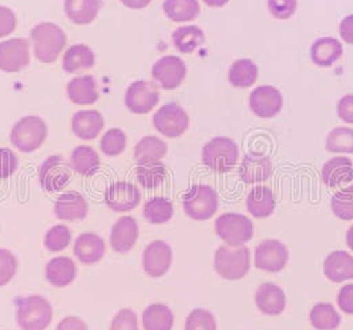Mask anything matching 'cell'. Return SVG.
Instances as JSON below:
<instances>
[{"mask_svg": "<svg viewBox=\"0 0 353 330\" xmlns=\"http://www.w3.org/2000/svg\"><path fill=\"white\" fill-rule=\"evenodd\" d=\"M31 41L36 59L43 64H52L64 51L68 37L54 23H39L31 31Z\"/></svg>", "mask_w": 353, "mask_h": 330, "instance_id": "obj_1", "label": "cell"}, {"mask_svg": "<svg viewBox=\"0 0 353 330\" xmlns=\"http://www.w3.org/2000/svg\"><path fill=\"white\" fill-rule=\"evenodd\" d=\"M17 305V322L21 330H46L52 322V305L41 296L19 298Z\"/></svg>", "mask_w": 353, "mask_h": 330, "instance_id": "obj_2", "label": "cell"}, {"mask_svg": "<svg viewBox=\"0 0 353 330\" xmlns=\"http://www.w3.org/2000/svg\"><path fill=\"white\" fill-rule=\"evenodd\" d=\"M215 272L225 280L235 281L250 272V249L245 245H222L214 256Z\"/></svg>", "mask_w": 353, "mask_h": 330, "instance_id": "obj_3", "label": "cell"}, {"mask_svg": "<svg viewBox=\"0 0 353 330\" xmlns=\"http://www.w3.org/2000/svg\"><path fill=\"white\" fill-rule=\"evenodd\" d=\"M48 136L47 123L37 116H26L12 127L10 141L21 153H34L46 142Z\"/></svg>", "mask_w": 353, "mask_h": 330, "instance_id": "obj_4", "label": "cell"}, {"mask_svg": "<svg viewBox=\"0 0 353 330\" xmlns=\"http://www.w3.org/2000/svg\"><path fill=\"white\" fill-rule=\"evenodd\" d=\"M239 149L236 143L228 137H215L202 149V162L210 170L225 174L232 170L238 162Z\"/></svg>", "mask_w": 353, "mask_h": 330, "instance_id": "obj_5", "label": "cell"}, {"mask_svg": "<svg viewBox=\"0 0 353 330\" xmlns=\"http://www.w3.org/2000/svg\"><path fill=\"white\" fill-rule=\"evenodd\" d=\"M185 214L196 222L209 220L218 211V194L208 185H194L183 195Z\"/></svg>", "mask_w": 353, "mask_h": 330, "instance_id": "obj_6", "label": "cell"}, {"mask_svg": "<svg viewBox=\"0 0 353 330\" xmlns=\"http://www.w3.org/2000/svg\"><path fill=\"white\" fill-rule=\"evenodd\" d=\"M215 232L228 245H245L254 236V225L246 215L226 212L215 220Z\"/></svg>", "mask_w": 353, "mask_h": 330, "instance_id": "obj_7", "label": "cell"}, {"mask_svg": "<svg viewBox=\"0 0 353 330\" xmlns=\"http://www.w3.org/2000/svg\"><path fill=\"white\" fill-rule=\"evenodd\" d=\"M153 125L163 137L179 138L189 127V116L182 106L176 103H169L162 105L154 113Z\"/></svg>", "mask_w": 353, "mask_h": 330, "instance_id": "obj_8", "label": "cell"}, {"mask_svg": "<svg viewBox=\"0 0 353 330\" xmlns=\"http://www.w3.org/2000/svg\"><path fill=\"white\" fill-rule=\"evenodd\" d=\"M124 101L128 110L133 114H148L159 105V89L150 81L137 80L126 89Z\"/></svg>", "mask_w": 353, "mask_h": 330, "instance_id": "obj_9", "label": "cell"}, {"mask_svg": "<svg viewBox=\"0 0 353 330\" xmlns=\"http://www.w3.org/2000/svg\"><path fill=\"white\" fill-rule=\"evenodd\" d=\"M71 169L63 156H48L39 167L40 186L48 192L64 190L71 181Z\"/></svg>", "mask_w": 353, "mask_h": 330, "instance_id": "obj_10", "label": "cell"}, {"mask_svg": "<svg viewBox=\"0 0 353 330\" xmlns=\"http://www.w3.org/2000/svg\"><path fill=\"white\" fill-rule=\"evenodd\" d=\"M31 61L30 43L23 37H12L0 41V70L17 73L28 67Z\"/></svg>", "mask_w": 353, "mask_h": 330, "instance_id": "obj_11", "label": "cell"}, {"mask_svg": "<svg viewBox=\"0 0 353 330\" xmlns=\"http://www.w3.org/2000/svg\"><path fill=\"white\" fill-rule=\"evenodd\" d=\"M186 74L188 68L185 61L173 54L161 57L152 68V76L154 81L165 90H174L181 87L186 79Z\"/></svg>", "mask_w": 353, "mask_h": 330, "instance_id": "obj_12", "label": "cell"}, {"mask_svg": "<svg viewBox=\"0 0 353 330\" xmlns=\"http://www.w3.org/2000/svg\"><path fill=\"white\" fill-rule=\"evenodd\" d=\"M173 261L172 247L163 240H154L149 244L142 254V265L148 276L153 278L165 276Z\"/></svg>", "mask_w": 353, "mask_h": 330, "instance_id": "obj_13", "label": "cell"}, {"mask_svg": "<svg viewBox=\"0 0 353 330\" xmlns=\"http://www.w3.org/2000/svg\"><path fill=\"white\" fill-rule=\"evenodd\" d=\"M288 248L279 240H265L255 248V267L261 271L276 274L288 262Z\"/></svg>", "mask_w": 353, "mask_h": 330, "instance_id": "obj_14", "label": "cell"}, {"mask_svg": "<svg viewBox=\"0 0 353 330\" xmlns=\"http://www.w3.org/2000/svg\"><path fill=\"white\" fill-rule=\"evenodd\" d=\"M250 109L259 118H274L283 107L282 93L271 85L255 87L250 94Z\"/></svg>", "mask_w": 353, "mask_h": 330, "instance_id": "obj_15", "label": "cell"}, {"mask_svg": "<svg viewBox=\"0 0 353 330\" xmlns=\"http://www.w3.org/2000/svg\"><path fill=\"white\" fill-rule=\"evenodd\" d=\"M105 205L114 212H129L141 202V192L130 182L119 181L106 189Z\"/></svg>", "mask_w": 353, "mask_h": 330, "instance_id": "obj_16", "label": "cell"}, {"mask_svg": "<svg viewBox=\"0 0 353 330\" xmlns=\"http://www.w3.org/2000/svg\"><path fill=\"white\" fill-rule=\"evenodd\" d=\"M54 215L64 222L84 220L88 215V203L85 198L77 192L61 194L54 202Z\"/></svg>", "mask_w": 353, "mask_h": 330, "instance_id": "obj_17", "label": "cell"}, {"mask_svg": "<svg viewBox=\"0 0 353 330\" xmlns=\"http://www.w3.org/2000/svg\"><path fill=\"white\" fill-rule=\"evenodd\" d=\"M71 126L72 132L77 138L92 141L100 136L105 126V121L99 110L85 109L73 114Z\"/></svg>", "mask_w": 353, "mask_h": 330, "instance_id": "obj_18", "label": "cell"}, {"mask_svg": "<svg viewBox=\"0 0 353 330\" xmlns=\"http://www.w3.org/2000/svg\"><path fill=\"white\" fill-rule=\"evenodd\" d=\"M140 229L133 216L120 218L110 232V245L117 254H128L139 240Z\"/></svg>", "mask_w": 353, "mask_h": 330, "instance_id": "obj_19", "label": "cell"}, {"mask_svg": "<svg viewBox=\"0 0 353 330\" xmlns=\"http://www.w3.org/2000/svg\"><path fill=\"white\" fill-rule=\"evenodd\" d=\"M274 172L272 162L268 156L248 154L239 166V176L248 185L262 183L271 178Z\"/></svg>", "mask_w": 353, "mask_h": 330, "instance_id": "obj_20", "label": "cell"}, {"mask_svg": "<svg viewBox=\"0 0 353 330\" xmlns=\"http://www.w3.org/2000/svg\"><path fill=\"white\" fill-rule=\"evenodd\" d=\"M73 252L80 262L85 265H92L103 260V258L105 256V242L97 234L85 232L77 236L73 247Z\"/></svg>", "mask_w": 353, "mask_h": 330, "instance_id": "obj_21", "label": "cell"}, {"mask_svg": "<svg viewBox=\"0 0 353 330\" xmlns=\"http://www.w3.org/2000/svg\"><path fill=\"white\" fill-rule=\"evenodd\" d=\"M67 96L71 103L79 106L97 103L100 99V92L96 79L90 74L73 77L67 85Z\"/></svg>", "mask_w": 353, "mask_h": 330, "instance_id": "obj_22", "label": "cell"}, {"mask_svg": "<svg viewBox=\"0 0 353 330\" xmlns=\"http://www.w3.org/2000/svg\"><path fill=\"white\" fill-rule=\"evenodd\" d=\"M255 304L263 314L279 316L285 309L287 298L281 287L265 282L258 288L255 293Z\"/></svg>", "mask_w": 353, "mask_h": 330, "instance_id": "obj_23", "label": "cell"}, {"mask_svg": "<svg viewBox=\"0 0 353 330\" xmlns=\"http://www.w3.org/2000/svg\"><path fill=\"white\" fill-rule=\"evenodd\" d=\"M321 181L328 187H337L353 181L352 161L347 156H335L324 163Z\"/></svg>", "mask_w": 353, "mask_h": 330, "instance_id": "obj_24", "label": "cell"}, {"mask_svg": "<svg viewBox=\"0 0 353 330\" xmlns=\"http://www.w3.org/2000/svg\"><path fill=\"white\" fill-rule=\"evenodd\" d=\"M310 56L315 65L330 68L341 59L343 45L335 37H321L311 45Z\"/></svg>", "mask_w": 353, "mask_h": 330, "instance_id": "obj_25", "label": "cell"}, {"mask_svg": "<svg viewBox=\"0 0 353 330\" xmlns=\"http://www.w3.org/2000/svg\"><path fill=\"white\" fill-rule=\"evenodd\" d=\"M76 264L68 256L53 258L46 265V278L56 288H64L71 285L76 278Z\"/></svg>", "mask_w": 353, "mask_h": 330, "instance_id": "obj_26", "label": "cell"}, {"mask_svg": "<svg viewBox=\"0 0 353 330\" xmlns=\"http://www.w3.org/2000/svg\"><path fill=\"white\" fill-rule=\"evenodd\" d=\"M324 275L332 282L353 280V256L345 251H335L327 256L323 267Z\"/></svg>", "mask_w": 353, "mask_h": 330, "instance_id": "obj_27", "label": "cell"}, {"mask_svg": "<svg viewBox=\"0 0 353 330\" xmlns=\"http://www.w3.org/2000/svg\"><path fill=\"white\" fill-rule=\"evenodd\" d=\"M103 7L101 0H65L64 11L70 21L76 25H88L99 17Z\"/></svg>", "mask_w": 353, "mask_h": 330, "instance_id": "obj_28", "label": "cell"}, {"mask_svg": "<svg viewBox=\"0 0 353 330\" xmlns=\"http://www.w3.org/2000/svg\"><path fill=\"white\" fill-rule=\"evenodd\" d=\"M276 206L274 192L267 186H256L248 192L246 199L248 211L256 219L268 218Z\"/></svg>", "mask_w": 353, "mask_h": 330, "instance_id": "obj_29", "label": "cell"}, {"mask_svg": "<svg viewBox=\"0 0 353 330\" xmlns=\"http://www.w3.org/2000/svg\"><path fill=\"white\" fill-rule=\"evenodd\" d=\"M96 64V56L92 48L85 44H74L63 56V70L73 74L80 70H88Z\"/></svg>", "mask_w": 353, "mask_h": 330, "instance_id": "obj_30", "label": "cell"}, {"mask_svg": "<svg viewBox=\"0 0 353 330\" xmlns=\"http://www.w3.org/2000/svg\"><path fill=\"white\" fill-rule=\"evenodd\" d=\"M100 156L90 146L80 145L72 152L71 167L77 174L92 176L100 170Z\"/></svg>", "mask_w": 353, "mask_h": 330, "instance_id": "obj_31", "label": "cell"}, {"mask_svg": "<svg viewBox=\"0 0 353 330\" xmlns=\"http://www.w3.org/2000/svg\"><path fill=\"white\" fill-rule=\"evenodd\" d=\"M172 39L178 52L190 54L205 44L206 36L196 25H185L176 28L172 35Z\"/></svg>", "mask_w": 353, "mask_h": 330, "instance_id": "obj_32", "label": "cell"}, {"mask_svg": "<svg viewBox=\"0 0 353 330\" xmlns=\"http://www.w3.org/2000/svg\"><path fill=\"white\" fill-rule=\"evenodd\" d=\"M143 330H172L174 314L165 304H152L142 313Z\"/></svg>", "mask_w": 353, "mask_h": 330, "instance_id": "obj_33", "label": "cell"}, {"mask_svg": "<svg viewBox=\"0 0 353 330\" xmlns=\"http://www.w3.org/2000/svg\"><path fill=\"white\" fill-rule=\"evenodd\" d=\"M258 76V65L250 59H239L230 67L229 81L234 87L246 89L252 87L256 83Z\"/></svg>", "mask_w": 353, "mask_h": 330, "instance_id": "obj_34", "label": "cell"}, {"mask_svg": "<svg viewBox=\"0 0 353 330\" xmlns=\"http://www.w3.org/2000/svg\"><path fill=\"white\" fill-rule=\"evenodd\" d=\"M162 10L174 23H186L198 18L201 7L198 0H165Z\"/></svg>", "mask_w": 353, "mask_h": 330, "instance_id": "obj_35", "label": "cell"}, {"mask_svg": "<svg viewBox=\"0 0 353 330\" xmlns=\"http://www.w3.org/2000/svg\"><path fill=\"white\" fill-rule=\"evenodd\" d=\"M166 175H168L166 166L161 161L137 163V167H136V176L139 183L143 189H148V190H153L161 186L166 179Z\"/></svg>", "mask_w": 353, "mask_h": 330, "instance_id": "obj_36", "label": "cell"}, {"mask_svg": "<svg viewBox=\"0 0 353 330\" xmlns=\"http://www.w3.org/2000/svg\"><path fill=\"white\" fill-rule=\"evenodd\" d=\"M168 153L165 141L156 136H146L134 147V159L137 163L161 161Z\"/></svg>", "mask_w": 353, "mask_h": 330, "instance_id": "obj_37", "label": "cell"}, {"mask_svg": "<svg viewBox=\"0 0 353 330\" xmlns=\"http://www.w3.org/2000/svg\"><path fill=\"white\" fill-rule=\"evenodd\" d=\"M143 216L152 225H163L168 223L173 215L174 207L173 203L163 196H156L149 199L143 205Z\"/></svg>", "mask_w": 353, "mask_h": 330, "instance_id": "obj_38", "label": "cell"}, {"mask_svg": "<svg viewBox=\"0 0 353 330\" xmlns=\"http://www.w3.org/2000/svg\"><path fill=\"white\" fill-rule=\"evenodd\" d=\"M340 321V314L330 302H319L310 312V322L316 330L337 329Z\"/></svg>", "mask_w": 353, "mask_h": 330, "instance_id": "obj_39", "label": "cell"}, {"mask_svg": "<svg viewBox=\"0 0 353 330\" xmlns=\"http://www.w3.org/2000/svg\"><path fill=\"white\" fill-rule=\"evenodd\" d=\"M325 147L330 153L353 154V129L336 127L328 133Z\"/></svg>", "mask_w": 353, "mask_h": 330, "instance_id": "obj_40", "label": "cell"}, {"mask_svg": "<svg viewBox=\"0 0 353 330\" xmlns=\"http://www.w3.org/2000/svg\"><path fill=\"white\" fill-rule=\"evenodd\" d=\"M128 145V138L124 130L119 127H113L106 130L105 134L100 141L101 152L106 156H117L123 154Z\"/></svg>", "mask_w": 353, "mask_h": 330, "instance_id": "obj_41", "label": "cell"}, {"mask_svg": "<svg viewBox=\"0 0 353 330\" xmlns=\"http://www.w3.org/2000/svg\"><path fill=\"white\" fill-rule=\"evenodd\" d=\"M72 234L70 228L64 225H56L48 229L44 236V247L50 252H61L70 247Z\"/></svg>", "mask_w": 353, "mask_h": 330, "instance_id": "obj_42", "label": "cell"}, {"mask_svg": "<svg viewBox=\"0 0 353 330\" xmlns=\"http://www.w3.org/2000/svg\"><path fill=\"white\" fill-rule=\"evenodd\" d=\"M331 209L341 220H353V186L336 192L331 199Z\"/></svg>", "mask_w": 353, "mask_h": 330, "instance_id": "obj_43", "label": "cell"}, {"mask_svg": "<svg viewBox=\"0 0 353 330\" xmlns=\"http://www.w3.org/2000/svg\"><path fill=\"white\" fill-rule=\"evenodd\" d=\"M216 321L212 312L198 308L190 313L185 322V330H216Z\"/></svg>", "mask_w": 353, "mask_h": 330, "instance_id": "obj_44", "label": "cell"}, {"mask_svg": "<svg viewBox=\"0 0 353 330\" xmlns=\"http://www.w3.org/2000/svg\"><path fill=\"white\" fill-rule=\"evenodd\" d=\"M18 272L17 256L4 248H0V287L7 285Z\"/></svg>", "mask_w": 353, "mask_h": 330, "instance_id": "obj_45", "label": "cell"}, {"mask_svg": "<svg viewBox=\"0 0 353 330\" xmlns=\"http://www.w3.org/2000/svg\"><path fill=\"white\" fill-rule=\"evenodd\" d=\"M267 7L274 18L287 20L296 12L298 0H267Z\"/></svg>", "mask_w": 353, "mask_h": 330, "instance_id": "obj_46", "label": "cell"}, {"mask_svg": "<svg viewBox=\"0 0 353 330\" xmlns=\"http://www.w3.org/2000/svg\"><path fill=\"white\" fill-rule=\"evenodd\" d=\"M109 330H140L137 314L129 308L121 309L113 317Z\"/></svg>", "mask_w": 353, "mask_h": 330, "instance_id": "obj_47", "label": "cell"}, {"mask_svg": "<svg viewBox=\"0 0 353 330\" xmlns=\"http://www.w3.org/2000/svg\"><path fill=\"white\" fill-rule=\"evenodd\" d=\"M18 165V156L11 149H0V179H7L15 174Z\"/></svg>", "mask_w": 353, "mask_h": 330, "instance_id": "obj_48", "label": "cell"}, {"mask_svg": "<svg viewBox=\"0 0 353 330\" xmlns=\"http://www.w3.org/2000/svg\"><path fill=\"white\" fill-rule=\"evenodd\" d=\"M17 25L18 18L15 12L7 6H0V39L14 34Z\"/></svg>", "mask_w": 353, "mask_h": 330, "instance_id": "obj_49", "label": "cell"}, {"mask_svg": "<svg viewBox=\"0 0 353 330\" xmlns=\"http://www.w3.org/2000/svg\"><path fill=\"white\" fill-rule=\"evenodd\" d=\"M339 308L347 314H353V284L344 285L337 295Z\"/></svg>", "mask_w": 353, "mask_h": 330, "instance_id": "obj_50", "label": "cell"}, {"mask_svg": "<svg viewBox=\"0 0 353 330\" xmlns=\"http://www.w3.org/2000/svg\"><path fill=\"white\" fill-rule=\"evenodd\" d=\"M337 116L341 121L353 123V94H345L339 100Z\"/></svg>", "mask_w": 353, "mask_h": 330, "instance_id": "obj_51", "label": "cell"}, {"mask_svg": "<svg viewBox=\"0 0 353 330\" xmlns=\"http://www.w3.org/2000/svg\"><path fill=\"white\" fill-rule=\"evenodd\" d=\"M56 330H89L88 325L80 318V317H73V316H70V317H65V318H63L60 322H59V325H57V328Z\"/></svg>", "mask_w": 353, "mask_h": 330, "instance_id": "obj_52", "label": "cell"}, {"mask_svg": "<svg viewBox=\"0 0 353 330\" xmlns=\"http://www.w3.org/2000/svg\"><path fill=\"white\" fill-rule=\"evenodd\" d=\"M339 32L343 41L353 44V15H348L341 20L339 25Z\"/></svg>", "mask_w": 353, "mask_h": 330, "instance_id": "obj_53", "label": "cell"}, {"mask_svg": "<svg viewBox=\"0 0 353 330\" xmlns=\"http://www.w3.org/2000/svg\"><path fill=\"white\" fill-rule=\"evenodd\" d=\"M120 1L130 10H143L152 3V0H120Z\"/></svg>", "mask_w": 353, "mask_h": 330, "instance_id": "obj_54", "label": "cell"}, {"mask_svg": "<svg viewBox=\"0 0 353 330\" xmlns=\"http://www.w3.org/2000/svg\"><path fill=\"white\" fill-rule=\"evenodd\" d=\"M230 0H203V3L209 7H223L229 3Z\"/></svg>", "mask_w": 353, "mask_h": 330, "instance_id": "obj_55", "label": "cell"}, {"mask_svg": "<svg viewBox=\"0 0 353 330\" xmlns=\"http://www.w3.org/2000/svg\"><path fill=\"white\" fill-rule=\"evenodd\" d=\"M347 244H348V247L351 248L353 251V226L348 229V232H347Z\"/></svg>", "mask_w": 353, "mask_h": 330, "instance_id": "obj_56", "label": "cell"}]
</instances>
